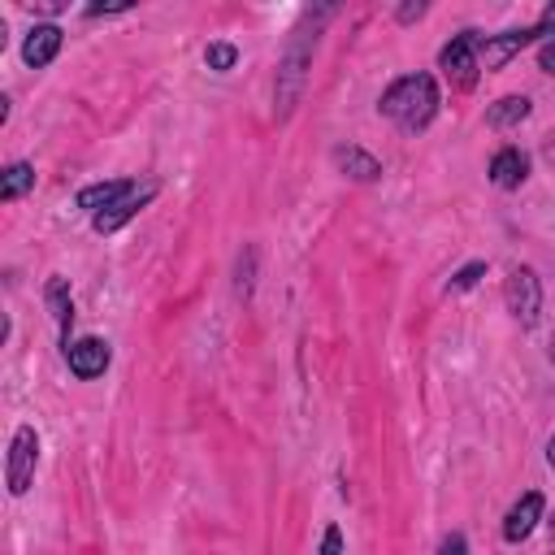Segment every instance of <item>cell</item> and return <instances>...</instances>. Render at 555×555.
Instances as JSON below:
<instances>
[{"label":"cell","mask_w":555,"mask_h":555,"mask_svg":"<svg viewBox=\"0 0 555 555\" xmlns=\"http://www.w3.org/2000/svg\"><path fill=\"white\" fill-rule=\"evenodd\" d=\"M551 542H555V516H551Z\"/></svg>","instance_id":"cell-24"},{"label":"cell","mask_w":555,"mask_h":555,"mask_svg":"<svg viewBox=\"0 0 555 555\" xmlns=\"http://www.w3.org/2000/svg\"><path fill=\"white\" fill-rule=\"evenodd\" d=\"M546 464H551V468H555V438H551V442H546Z\"/></svg>","instance_id":"cell-23"},{"label":"cell","mask_w":555,"mask_h":555,"mask_svg":"<svg viewBox=\"0 0 555 555\" xmlns=\"http://www.w3.org/2000/svg\"><path fill=\"white\" fill-rule=\"evenodd\" d=\"M538 65H542L546 74H555V35H551V39L538 48Z\"/></svg>","instance_id":"cell-19"},{"label":"cell","mask_w":555,"mask_h":555,"mask_svg":"<svg viewBox=\"0 0 555 555\" xmlns=\"http://www.w3.org/2000/svg\"><path fill=\"white\" fill-rule=\"evenodd\" d=\"M421 13H425V4H403V9H399L403 22H412V17H421Z\"/></svg>","instance_id":"cell-21"},{"label":"cell","mask_w":555,"mask_h":555,"mask_svg":"<svg viewBox=\"0 0 555 555\" xmlns=\"http://www.w3.org/2000/svg\"><path fill=\"white\" fill-rule=\"evenodd\" d=\"M542 156H546V160H551V165H555V134H551V139H546V143H542Z\"/></svg>","instance_id":"cell-22"},{"label":"cell","mask_w":555,"mask_h":555,"mask_svg":"<svg viewBox=\"0 0 555 555\" xmlns=\"http://www.w3.org/2000/svg\"><path fill=\"white\" fill-rule=\"evenodd\" d=\"M35 186V165H26V160H17V165H9L4 169V178H0V199L4 204H13L17 195H26Z\"/></svg>","instance_id":"cell-15"},{"label":"cell","mask_w":555,"mask_h":555,"mask_svg":"<svg viewBox=\"0 0 555 555\" xmlns=\"http://www.w3.org/2000/svg\"><path fill=\"white\" fill-rule=\"evenodd\" d=\"M538 520H542V494H538V490H525V494L512 503V512L503 516V538H507V542H525Z\"/></svg>","instance_id":"cell-7"},{"label":"cell","mask_w":555,"mask_h":555,"mask_svg":"<svg viewBox=\"0 0 555 555\" xmlns=\"http://www.w3.org/2000/svg\"><path fill=\"white\" fill-rule=\"evenodd\" d=\"M334 165L347 173V178H356V182H373V178H382V165L369 156V152H360V147H334Z\"/></svg>","instance_id":"cell-13"},{"label":"cell","mask_w":555,"mask_h":555,"mask_svg":"<svg viewBox=\"0 0 555 555\" xmlns=\"http://www.w3.org/2000/svg\"><path fill=\"white\" fill-rule=\"evenodd\" d=\"M139 182H130V178H113V182H91V186H82L78 191V208H87L91 217L95 212H104L108 204H117L121 195H130Z\"/></svg>","instance_id":"cell-11"},{"label":"cell","mask_w":555,"mask_h":555,"mask_svg":"<svg viewBox=\"0 0 555 555\" xmlns=\"http://www.w3.org/2000/svg\"><path fill=\"white\" fill-rule=\"evenodd\" d=\"M56 52H61V26H52V22L35 26V30L26 35V43H22V61H26L30 69H43Z\"/></svg>","instance_id":"cell-9"},{"label":"cell","mask_w":555,"mask_h":555,"mask_svg":"<svg viewBox=\"0 0 555 555\" xmlns=\"http://www.w3.org/2000/svg\"><path fill=\"white\" fill-rule=\"evenodd\" d=\"M481 273H486V264H481V260H473V264H464V269L451 278V286H447V291H468V286H473Z\"/></svg>","instance_id":"cell-17"},{"label":"cell","mask_w":555,"mask_h":555,"mask_svg":"<svg viewBox=\"0 0 555 555\" xmlns=\"http://www.w3.org/2000/svg\"><path fill=\"white\" fill-rule=\"evenodd\" d=\"M152 195H156V186H134L130 195H121L117 204H108L104 212H95V217H91V225H95L100 234H113V230H121V225H126V221H130V217H134Z\"/></svg>","instance_id":"cell-8"},{"label":"cell","mask_w":555,"mask_h":555,"mask_svg":"<svg viewBox=\"0 0 555 555\" xmlns=\"http://www.w3.org/2000/svg\"><path fill=\"white\" fill-rule=\"evenodd\" d=\"M321 555H343V529H338V525H325V538H321Z\"/></svg>","instance_id":"cell-18"},{"label":"cell","mask_w":555,"mask_h":555,"mask_svg":"<svg viewBox=\"0 0 555 555\" xmlns=\"http://www.w3.org/2000/svg\"><path fill=\"white\" fill-rule=\"evenodd\" d=\"M529 117V100L525 95H503L490 113H486V121L494 126V130H507V126H516V121H525Z\"/></svg>","instance_id":"cell-14"},{"label":"cell","mask_w":555,"mask_h":555,"mask_svg":"<svg viewBox=\"0 0 555 555\" xmlns=\"http://www.w3.org/2000/svg\"><path fill=\"white\" fill-rule=\"evenodd\" d=\"M35 460H39V434L30 425H17L9 442V494H26L35 481Z\"/></svg>","instance_id":"cell-5"},{"label":"cell","mask_w":555,"mask_h":555,"mask_svg":"<svg viewBox=\"0 0 555 555\" xmlns=\"http://www.w3.org/2000/svg\"><path fill=\"white\" fill-rule=\"evenodd\" d=\"M525 178H529V156H525L520 147H503V152L490 160V182H494V186L516 191Z\"/></svg>","instance_id":"cell-10"},{"label":"cell","mask_w":555,"mask_h":555,"mask_svg":"<svg viewBox=\"0 0 555 555\" xmlns=\"http://www.w3.org/2000/svg\"><path fill=\"white\" fill-rule=\"evenodd\" d=\"M308 22H312V13H308L304 26L295 30L299 39L291 43L286 65H282V74H278V113H282V117L295 108V95H299V82H304V65H308V56H312V48H317V30L308 35Z\"/></svg>","instance_id":"cell-2"},{"label":"cell","mask_w":555,"mask_h":555,"mask_svg":"<svg viewBox=\"0 0 555 555\" xmlns=\"http://www.w3.org/2000/svg\"><path fill=\"white\" fill-rule=\"evenodd\" d=\"M442 555H468V542H464V533H451V538L442 542Z\"/></svg>","instance_id":"cell-20"},{"label":"cell","mask_w":555,"mask_h":555,"mask_svg":"<svg viewBox=\"0 0 555 555\" xmlns=\"http://www.w3.org/2000/svg\"><path fill=\"white\" fill-rule=\"evenodd\" d=\"M551 360H555V338H551Z\"/></svg>","instance_id":"cell-25"},{"label":"cell","mask_w":555,"mask_h":555,"mask_svg":"<svg viewBox=\"0 0 555 555\" xmlns=\"http://www.w3.org/2000/svg\"><path fill=\"white\" fill-rule=\"evenodd\" d=\"M503 299H507V312L520 321V325H533L538 312H542V286H538V273L516 264L503 282Z\"/></svg>","instance_id":"cell-4"},{"label":"cell","mask_w":555,"mask_h":555,"mask_svg":"<svg viewBox=\"0 0 555 555\" xmlns=\"http://www.w3.org/2000/svg\"><path fill=\"white\" fill-rule=\"evenodd\" d=\"M65 360H69V373L74 377L91 382V377H100L108 369V343L104 338H78V343L65 347Z\"/></svg>","instance_id":"cell-6"},{"label":"cell","mask_w":555,"mask_h":555,"mask_svg":"<svg viewBox=\"0 0 555 555\" xmlns=\"http://www.w3.org/2000/svg\"><path fill=\"white\" fill-rule=\"evenodd\" d=\"M438 65H442V74H447V82H451L455 91H473V87H477V69H481V61H477V35H473V30L455 35V39L438 52Z\"/></svg>","instance_id":"cell-3"},{"label":"cell","mask_w":555,"mask_h":555,"mask_svg":"<svg viewBox=\"0 0 555 555\" xmlns=\"http://www.w3.org/2000/svg\"><path fill=\"white\" fill-rule=\"evenodd\" d=\"M382 117H390L403 130H425L438 113V82L429 74H403L382 91Z\"/></svg>","instance_id":"cell-1"},{"label":"cell","mask_w":555,"mask_h":555,"mask_svg":"<svg viewBox=\"0 0 555 555\" xmlns=\"http://www.w3.org/2000/svg\"><path fill=\"white\" fill-rule=\"evenodd\" d=\"M43 304H48L52 321L61 325V343L69 347V321H74V299H69V282H65V278H48V286H43Z\"/></svg>","instance_id":"cell-12"},{"label":"cell","mask_w":555,"mask_h":555,"mask_svg":"<svg viewBox=\"0 0 555 555\" xmlns=\"http://www.w3.org/2000/svg\"><path fill=\"white\" fill-rule=\"evenodd\" d=\"M204 61H208V69H230V65L238 61V48H234V43H208Z\"/></svg>","instance_id":"cell-16"}]
</instances>
